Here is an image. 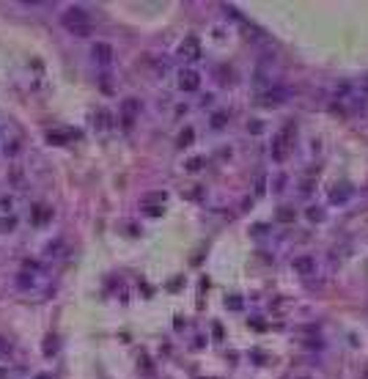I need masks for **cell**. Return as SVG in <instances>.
I'll return each mask as SVG.
<instances>
[{
  "instance_id": "6da1fadb",
  "label": "cell",
  "mask_w": 368,
  "mask_h": 379,
  "mask_svg": "<svg viewBox=\"0 0 368 379\" xmlns=\"http://www.w3.org/2000/svg\"><path fill=\"white\" fill-rule=\"evenodd\" d=\"M291 135H294V124H286L278 135L272 137V146H269V154H272V162H286L291 151Z\"/></svg>"
},
{
  "instance_id": "7a4b0ae2",
  "label": "cell",
  "mask_w": 368,
  "mask_h": 379,
  "mask_svg": "<svg viewBox=\"0 0 368 379\" xmlns=\"http://www.w3.org/2000/svg\"><path fill=\"white\" fill-rule=\"evenodd\" d=\"M61 22L77 36H88V30H91V17L83 11V8H69V11H63Z\"/></svg>"
},
{
  "instance_id": "3957f363",
  "label": "cell",
  "mask_w": 368,
  "mask_h": 379,
  "mask_svg": "<svg viewBox=\"0 0 368 379\" xmlns=\"http://www.w3.org/2000/svg\"><path fill=\"white\" fill-rule=\"evenodd\" d=\"M137 113H140V102H137V99H124V102H121V119H124L126 129H132Z\"/></svg>"
},
{
  "instance_id": "277c9868",
  "label": "cell",
  "mask_w": 368,
  "mask_h": 379,
  "mask_svg": "<svg viewBox=\"0 0 368 379\" xmlns=\"http://www.w3.org/2000/svg\"><path fill=\"white\" fill-rule=\"evenodd\" d=\"M179 88L187 91V94L198 91V88H201V74H198V71H192V69L182 71V77H179Z\"/></svg>"
},
{
  "instance_id": "5b68a950",
  "label": "cell",
  "mask_w": 368,
  "mask_h": 379,
  "mask_svg": "<svg viewBox=\"0 0 368 379\" xmlns=\"http://www.w3.org/2000/svg\"><path fill=\"white\" fill-rule=\"evenodd\" d=\"M291 269L300 275H310V272H316V261L310 255H297V258L291 261Z\"/></svg>"
},
{
  "instance_id": "8992f818",
  "label": "cell",
  "mask_w": 368,
  "mask_h": 379,
  "mask_svg": "<svg viewBox=\"0 0 368 379\" xmlns=\"http://www.w3.org/2000/svg\"><path fill=\"white\" fill-rule=\"evenodd\" d=\"M91 53H94V61H99V63H110V61H113V44L96 42Z\"/></svg>"
},
{
  "instance_id": "52a82bcc",
  "label": "cell",
  "mask_w": 368,
  "mask_h": 379,
  "mask_svg": "<svg viewBox=\"0 0 368 379\" xmlns=\"http://www.w3.org/2000/svg\"><path fill=\"white\" fill-rule=\"evenodd\" d=\"M179 53H182L184 58H192V61H195L198 55H201V44H198L195 36H187V39L182 42V47H179Z\"/></svg>"
},
{
  "instance_id": "ba28073f",
  "label": "cell",
  "mask_w": 368,
  "mask_h": 379,
  "mask_svg": "<svg viewBox=\"0 0 368 379\" xmlns=\"http://www.w3.org/2000/svg\"><path fill=\"white\" fill-rule=\"evenodd\" d=\"M352 195H355L352 184H338V187L330 190V201H333V203H346Z\"/></svg>"
},
{
  "instance_id": "9c48e42d",
  "label": "cell",
  "mask_w": 368,
  "mask_h": 379,
  "mask_svg": "<svg viewBox=\"0 0 368 379\" xmlns=\"http://www.w3.org/2000/svg\"><path fill=\"white\" fill-rule=\"evenodd\" d=\"M275 217H278L280 223H294V217H297V212H294V209H289V206H280L278 212H275Z\"/></svg>"
},
{
  "instance_id": "30bf717a",
  "label": "cell",
  "mask_w": 368,
  "mask_h": 379,
  "mask_svg": "<svg viewBox=\"0 0 368 379\" xmlns=\"http://www.w3.org/2000/svg\"><path fill=\"white\" fill-rule=\"evenodd\" d=\"M192 135H195V132H192V126L182 129V132H179V146H190V143H192Z\"/></svg>"
},
{
  "instance_id": "8fae6325",
  "label": "cell",
  "mask_w": 368,
  "mask_h": 379,
  "mask_svg": "<svg viewBox=\"0 0 368 379\" xmlns=\"http://www.w3.org/2000/svg\"><path fill=\"white\" fill-rule=\"evenodd\" d=\"M14 228H17V220H14V217H0V231H3V234L14 231Z\"/></svg>"
},
{
  "instance_id": "7c38bea8",
  "label": "cell",
  "mask_w": 368,
  "mask_h": 379,
  "mask_svg": "<svg viewBox=\"0 0 368 379\" xmlns=\"http://www.w3.org/2000/svg\"><path fill=\"white\" fill-rule=\"evenodd\" d=\"M286 94H289V91H283V88H278V91H269V94H267L269 99H267V102H283V99H286Z\"/></svg>"
},
{
  "instance_id": "4fadbf2b",
  "label": "cell",
  "mask_w": 368,
  "mask_h": 379,
  "mask_svg": "<svg viewBox=\"0 0 368 379\" xmlns=\"http://www.w3.org/2000/svg\"><path fill=\"white\" fill-rule=\"evenodd\" d=\"M308 220H313V223L324 220V209H308Z\"/></svg>"
},
{
  "instance_id": "5bb4252c",
  "label": "cell",
  "mask_w": 368,
  "mask_h": 379,
  "mask_svg": "<svg viewBox=\"0 0 368 379\" xmlns=\"http://www.w3.org/2000/svg\"><path fill=\"white\" fill-rule=\"evenodd\" d=\"M201 165H203V157H192V160L187 162V171H198Z\"/></svg>"
},
{
  "instance_id": "9a60e30c",
  "label": "cell",
  "mask_w": 368,
  "mask_h": 379,
  "mask_svg": "<svg viewBox=\"0 0 368 379\" xmlns=\"http://www.w3.org/2000/svg\"><path fill=\"white\" fill-rule=\"evenodd\" d=\"M226 124V113H214V121H212V126H223Z\"/></svg>"
},
{
  "instance_id": "2e32d148",
  "label": "cell",
  "mask_w": 368,
  "mask_h": 379,
  "mask_svg": "<svg viewBox=\"0 0 368 379\" xmlns=\"http://www.w3.org/2000/svg\"><path fill=\"white\" fill-rule=\"evenodd\" d=\"M143 201L149 203V201H165V192H151V195H146Z\"/></svg>"
},
{
  "instance_id": "e0dca14e",
  "label": "cell",
  "mask_w": 368,
  "mask_h": 379,
  "mask_svg": "<svg viewBox=\"0 0 368 379\" xmlns=\"http://www.w3.org/2000/svg\"><path fill=\"white\" fill-rule=\"evenodd\" d=\"M226 305L228 308H242V300H239V297H231V300H226Z\"/></svg>"
},
{
  "instance_id": "ac0fdd59",
  "label": "cell",
  "mask_w": 368,
  "mask_h": 379,
  "mask_svg": "<svg viewBox=\"0 0 368 379\" xmlns=\"http://www.w3.org/2000/svg\"><path fill=\"white\" fill-rule=\"evenodd\" d=\"M47 214H50L47 209H42V206H39V209H36V223H42V220L47 217Z\"/></svg>"
},
{
  "instance_id": "d6986e66",
  "label": "cell",
  "mask_w": 368,
  "mask_h": 379,
  "mask_svg": "<svg viewBox=\"0 0 368 379\" xmlns=\"http://www.w3.org/2000/svg\"><path fill=\"white\" fill-rule=\"evenodd\" d=\"M11 198H0V209H11Z\"/></svg>"
},
{
  "instance_id": "ffe728a7",
  "label": "cell",
  "mask_w": 368,
  "mask_h": 379,
  "mask_svg": "<svg viewBox=\"0 0 368 379\" xmlns=\"http://www.w3.org/2000/svg\"><path fill=\"white\" fill-rule=\"evenodd\" d=\"M0 379H6V371H3V368H0Z\"/></svg>"
}]
</instances>
